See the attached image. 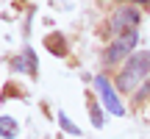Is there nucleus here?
I'll use <instances>...</instances> for the list:
<instances>
[{
  "mask_svg": "<svg viewBox=\"0 0 150 139\" xmlns=\"http://www.w3.org/2000/svg\"><path fill=\"white\" fill-rule=\"evenodd\" d=\"M147 70H150V53H147V50L134 53V56L128 59V64L122 67L120 78H117V89H122V92H134V86L147 75Z\"/></svg>",
  "mask_w": 150,
  "mask_h": 139,
  "instance_id": "f257e3e1",
  "label": "nucleus"
},
{
  "mask_svg": "<svg viewBox=\"0 0 150 139\" xmlns=\"http://www.w3.org/2000/svg\"><path fill=\"white\" fill-rule=\"evenodd\" d=\"M136 42H139V33L136 31H128V33H122V36H117L111 42V48L106 50V64H117V61H122V59H131L134 56V50H136Z\"/></svg>",
  "mask_w": 150,
  "mask_h": 139,
  "instance_id": "f03ea898",
  "label": "nucleus"
},
{
  "mask_svg": "<svg viewBox=\"0 0 150 139\" xmlns=\"http://www.w3.org/2000/svg\"><path fill=\"white\" fill-rule=\"evenodd\" d=\"M95 86H97V92H100V97H103V106H106L111 114L122 117V114H125V109H122V103H120L117 92H114V86L108 84V78H106V75H97V78H95Z\"/></svg>",
  "mask_w": 150,
  "mask_h": 139,
  "instance_id": "7ed1b4c3",
  "label": "nucleus"
},
{
  "mask_svg": "<svg viewBox=\"0 0 150 139\" xmlns=\"http://www.w3.org/2000/svg\"><path fill=\"white\" fill-rule=\"evenodd\" d=\"M136 22H139V11L136 9H120L117 14L111 17V31L114 33H128V31H136Z\"/></svg>",
  "mask_w": 150,
  "mask_h": 139,
  "instance_id": "20e7f679",
  "label": "nucleus"
},
{
  "mask_svg": "<svg viewBox=\"0 0 150 139\" xmlns=\"http://www.w3.org/2000/svg\"><path fill=\"white\" fill-rule=\"evenodd\" d=\"M11 67H14L17 72H28V75H33V72H36V56H33V50H31V48H25L20 59L11 61Z\"/></svg>",
  "mask_w": 150,
  "mask_h": 139,
  "instance_id": "39448f33",
  "label": "nucleus"
},
{
  "mask_svg": "<svg viewBox=\"0 0 150 139\" xmlns=\"http://www.w3.org/2000/svg\"><path fill=\"white\" fill-rule=\"evenodd\" d=\"M45 45H47V50L56 53V56H64L67 53V45H64V36H61V33H50V36H45Z\"/></svg>",
  "mask_w": 150,
  "mask_h": 139,
  "instance_id": "423d86ee",
  "label": "nucleus"
},
{
  "mask_svg": "<svg viewBox=\"0 0 150 139\" xmlns=\"http://www.w3.org/2000/svg\"><path fill=\"white\" fill-rule=\"evenodd\" d=\"M17 134H20V125H17V120H14V117H0V136L14 139Z\"/></svg>",
  "mask_w": 150,
  "mask_h": 139,
  "instance_id": "0eeeda50",
  "label": "nucleus"
},
{
  "mask_svg": "<svg viewBox=\"0 0 150 139\" xmlns=\"http://www.w3.org/2000/svg\"><path fill=\"white\" fill-rule=\"evenodd\" d=\"M59 125H61V128H64V131H70V134H75V136L81 134V128H78V125H75V123H72L70 117H67V114H59Z\"/></svg>",
  "mask_w": 150,
  "mask_h": 139,
  "instance_id": "6e6552de",
  "label": "nucleus"
},
{
  "mask_svg": "<svg viewBox=\"0 0 150 139\" xmlns=\"http://www.w3.org/2000/svg\"><path fill=\"white\" fill-rule=\"evenodd\" d=\"M89 114H92V123L100 128V125H103V114H100V109H97V103L92 100V97H89Z\"/></svg>",
  "mask_w": 150,
  "mask_h": 139,
  "instance_id": "1a4fd4ad",
  "label": "nucleus"
},
{
  "mask_svg": "<svg viewBox=\"0 0 150 139\" xmlns=\"http://www.w3.org/2000/svg\"><path fill=\"white\" fill-rule=\"evenodd\" d=\"M136 3H150V0H136Z\"/></svg>",
  "mask_w": 150,
  "mask_h": 139,
  "instance_id": "9d476101",
  "label": "nucleus"
}]
</instances>
